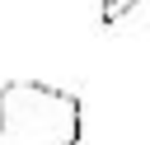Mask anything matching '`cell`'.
Here are the masks:
<instances>
[{
	"instance_id": "obj_1",
	"label": "cell",
	"mask_w": 150,
	"mask_h": 145,
	"mask_svg": "<svg viewBox=\"0 0 150 145\" xmlns=\"http://www.w3.org/2000/svg\"><path fill=\"white\" fill-rule=\"evenodd\" d=\"M84 103L42 80L0 84V145H80Z\"/></svg>"
},
{
	"instance_id": "obj_2",
	"label": "cell",
	"mask_w": 150,
	"mask_h": 145,
	"mask_svg": "<svg viewBox=\"0 0 150 145\" xmlns=\"http://www.w3.org/2000/svg\"><path fill=\"white\" fill-rule=\"evenodd\" d=\"M136 5H141V0H103V9H98V19H103V23L112 28V23H117V19H127V14L136 9Z\"/></svg>"
}]
</instances>
